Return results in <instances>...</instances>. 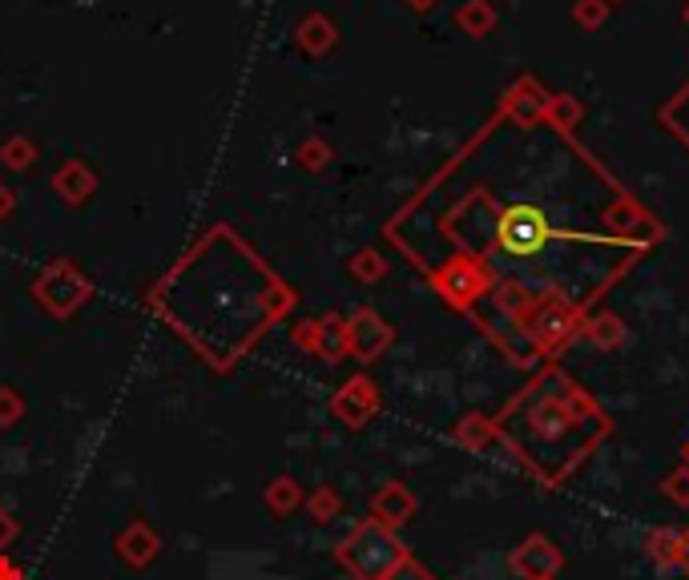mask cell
<instances>
[{
	"instance_id": "obj_1",
	"label": "cell",
	"mask_w": 689,
	"mask_h": 580,
	"mask_svg": "<svg viewBox=\"0 0 689 580\" xmlns=\"http://www.w3.org/2000/svg\"><path fill=\"white\" fill-rule=\"evenodd\" d=\"M408 560V548L400 545V536L391 532L379 520H363L343 536L339 545V565L356 580H388L391 572Z\"/></svg>"
},
{
	"instance_id": "obj_2",
	"label": "cell",
	"mask_w": 689,
	"mask_h": 580,
	"mask_svg": "<svg viewBox=\"0 0 689 580\" xmlns=\"http://www.w3.org/2000/svg\"><path fill=\"white\" fill-rule=\"evenodd\" d=\"M556 238H573V235H565L561 226L548 222V214L536 210V206H512V210L501 214V226H496V242H501L512 258L541 255Z\"/></svg>"
},
{
	"instance_id": "obj_3",
	"label": "cell",
	"mask_w": 689,
	"mask_h": 580,
	"mask_svg": "<svg viewBox=\"0 0 689 580\" xmlns=\"http://www.w3.org/2000/svg\"><path fill=\"white\" fill-rule=\"evenodd\" d=\"M37 299L45 302L53 314H73L81 302L90 299V282L81 279L69 262H53V267L37 279Z\"/></svg>"
},
{
	"instance_id": "obj_4",
	"label": "cell",
	"mask_w": 689,
	"mask_h": 580,
	"mask_svg": "<svg viewBox=\"0 0 689 580\" xmlns=\"http://www.w3.org/2000/svg\"><path fill=\"white\" fill-rule=\"evenodd\" d=\"M376 407H379V395H376V383L371 380H351V383H343L339 387V395L331 400V412L343 420L347 427H363L376 415Z\"/></svg>"
},
{
	"instance_id": "obj_5",
	"label": "cell",
	"mask_w": 689,
	"mask_h": 580,
	"mask_svg": "<svg viewBox=\"0 0 689 580\" xmlns=\"http://www.w3.org/2000/svg\"><path fill=\"white\" fill-rule=\"evenodd\" d=\"M512 569L528 580H548L561 569V552L548 545L545 536H533V540H524V545L512 552Z\"/></svg>"
},
{
	"instance_id": "obj_6",
	"label": "cell",
	"mask_w": 689,
	"mask_h": 580,
	"mask_svg": "<svg viewBox=\"0 0 689 580\" xmlns=\"http://www.w3.org/2000/svg\"><path fill=\"white\" fill-rule=\"evenodd\" d=\"M415 516V496L403 484H383V488L376 491V500H371V520H379V525H388L391 532L400 525H408Z\"/></svg>"
},
{
	"instance_id": "obj_7",
	"label": "cell",
	"mask_w": 689,
	"mask_h": 580,
	"mask_svg": "<svg viewBox=\"0 0 689 580\" xmlns=\"http://www.w3.org/2000/svg\"><path fill=\"white\" fill-rule=\"evenodd\" d=\"M117 552H122V560L130 565V569H145V565H154L157 552H162V540H157V532L150 525H130L122 536H117Z\"/></svg>"
},
{
	"instance_id": "obj_8",
	"label": "cell",
	"mask_w": 689,
	"mask_h": 580,
	"mask_svg": "<svg viewBox=\"0 0 689 580\" xmlns=\"http://www.w3.org/2000/svg\"><path fill=\"white\" fill-rule=\"evenodd\" d=\"M388 327L379 323L376 314L371 311H363V314H356L351 319V327H347V351L351 355H359V359H376L383 346H388Z\"/></svg>"
},
{
	"instance_id": "obj_9",
	"label": "cell",
	"mask_w": 689,
	"mask_h": 580,
	"mask_svg": "<svg viewBox=\"0 0 689 580\" xmlns=\"http://www.w3.org/2000/svg\"><path fill=\"white\" fill-rule=\"evenodd\" d=\"M295 339H299L307 351H315V355H322V359H343V351H347V331L339 327V319H322V323L302 327Z\"/></svg>"
},
{
	"instance_id": "obj_10",
	"label": "cell",
	"mask_w": 689,
	"mask_h": 580,
	"mask_svg": "<svg viewBox=\"0 0 689 580\" xmlns=\"http://www.w3.org/2000/svg\"><path fill=\"white\" fill-rule=\"evenodd\" d=\"M263 504H267L275 516H290L299 504H307V496H302L299 480H290V476H278V480L267 484V491H263Z\"/></svg>"
},
{
	"instance_id": "obj_11",
	"label": "cell",
	"mask_w": 689,
	"mask_h": 580,
	"mask_svg": "<svg viewBox=\"0 0 689 580\" xmlns=\"http://www.w3.org/2000/svg\"><path fill=\"white\" fill-rule=\"evenodd\" d=\"M56 190H61V198H69V201H85L93 190V174L73 162V166H65L61 174H56Z\"/></svg>"
},
{
	"instance_id": "obj_12",
	"label": "cell",
	"mask_w": 689,
	"mask_h": 580,
	"mask_svg": "<svg viewBox=\"0 0 689 580\" xmlns=\"http://www.w3.org/2000/svg\"><path fill=\"white\" fill-rule=\"evenodd\" d=\"M339 508H343V500H339L335 488H319L307 496V512H311L315 525H331L335 516H339Z\"/></svg>"
},
{
	"instance_id": "obj_13",
	"label": "cell",
	"mask_w": 689,
	"mask_h": 580,
	"mask_svg": "<svg viewBox=\"0 0 689 580\" xmlns=\"http://www.w3.org/2000/svg\"><path fill=\"white\" fill-rule=\"evenodd\" d=\"M21 415H24V400H21V395H17L12 387H0V427L21 424Z\"/></svg>"
},
{
	"instance_id": "obj_14",
	"label": "cell",
	"mask_w": 689,
	"mask_h": 580,
	"mask_svg": "<svg viewBox=\"0 0 689 580\" xmlns=\"http://www.w3.org/2000/svg\"><path fill=\"white\" fill-rule=\"evenodd\" d=\"M29 157H33V149H29L24 142H9V145H4V162H9L12 169L29 166Z\"/></svg>"
},
{
	"instance_id": "obj_15",
	"label": "cell",
	"mask_w": 689,
	"mask_h": 580,
	"mask_svg": "<svg viewBox=\"0 0 689 580\" xmlns=\"http://www.w3.org/2000/svg\"><path fill=\"white\" fill-rule=\"evenodd\" d=\"M388 580H435V577L428 569H423V565H415V560H403L400 569L391 572Z\"/></svg>"
},
{
	"instance_id": "obj_16",
	"label": "cell",
	"mask_w": 689,
	"mask_h": 580,
	"mask_svg": "<svg viewBox=\"0 0 689 580\" xmlns=\"http://www.w3.org/2000/svg\"><path fill=\"white\" fill-rule=\"evenodd\" d=\"M17 532H21V528H17V520L9 516V508H0V557H4V548L17 540Z\"/></svg>"
},
{
	"instance_id": "obj_17",
	"label": "cell",
	"mask_w": 689,
	"mask_h": 580,
	"mask_svg": "<svg viewBox=\"0 0 689 580\" xmlns=\"http://www.w3.org/2000/svg\"><path fill=\"white\" fill-rule=\"evenodd\" d=\"M0 580H24V572L17 569V565H12V560H9V552L0 557Z\"/></svg>"
},
{
	"instance_id": "obj_18",
	"label": "cell",
	"mask_w": 689,
	"mask_h": 580,
	"mask_svg": "<svg viewBox=\"0 0 689 580\" xmlns=\"http://www.w3.org/2000/svg\"><path fill=\"white\" fill-rule=\"evenodd\" d=\"M9 210H12V194L4 190V186H0V218H4Z\"/></svg>"
},
{
	"instance_id": "obj_19",
	"label": "cell",
	"mask_w": 689,
	"mask_h": 580,
	"mask_svg": "<svg viewBox=\"0 0 689 580\" xmlns=\"http://www.w3.org/2000/svg\"><path fill=\"white\" fill-rule=\"evenodd\" d=\"M686 560H689V536H686Z\"/></svg>"
}]
</instances>
